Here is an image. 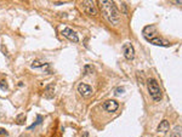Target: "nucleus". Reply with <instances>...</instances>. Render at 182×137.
I'll list each match as a JSON object with an SVG mask.
<instances>
[{
	"instance_id": "10",
	"label": "nucleus",
	"mask_w": 182,
	"mask_h": 137,
	"mask_svg": "<svg viewBox=\"0 0 182 137\" xmlns=\"http://www.w3.org/2000/svg\"><path fill=\"white\" fill-rule=\"evenodd\" d=\"M30 67H32V69H45V68H49L50 64L46 63V62H42L40 59H35V61L32 62Z\"/></svg>"
},
{
	"instance_id": "4",
	"label": "nucleus",
	"mask_w": 182,
	"mask_h": 137,
	"mask_svg": "<svg viewBox=\"0 0 182 137\" xmlns=\"http://www.w3.org/2000/svg\"><path fill=\"white\" fill-rule=\"evenodd\" d=\"M81 7H83V10L87 15H91V16H96L97 15V5L94 1H91V0L83 1L81 2Z\"/></svg>"
},
{
	"instance_id": "2",
	"label": "nucleus",
	"mask_w": 182,
	"mask_h": 137,
	"mask_svg": "<svg viewBox=\"0 0 182 137\" xmlns=\"http://www.w3.org/2000/svg\"><path fill=\"white\" fill-rule=\"evenodd\" d=\"M147 89H148V92L151 95L152 99L154 102H159L162 101L163 98V92L160 90V86L158 84V81L154 78H148L147 79Z\"/></svg>"
},
{
	"instance_id": "8",
	"label": "nucleus",
	"mask_w": 182,
	"mask_h": 137,
	"mask_svg": "<svg viewBox=\"0 0 182 137\" xmlns=\"http://www.w3.org/2000/svg\"><path fill=\"white\" fill-rule=\"evenodd\" d=\"M77 89H78V92L83 97H89L94 92V89L89 84H86V83H80Z\"/></svg>"
},
{
	"instance_id": "19",
	"label": "nucleus",
	"mask_w": 182,
	"mask_h": 137,
	"mask_svg": "<svg viewBox=\"0 0 182 137\" xmlns=\"http://www.w3.org/2000/svg\"><path fill=\"white\" fill-rule=\"evenodd\" d=\"M123 92H124V87H121V86L117 87V89H115V91H114V94H115V95H119V94H123Z\"/></svg>"
},
{
	"instance_id": "6",
	"label": "nucleus",
	"mask_w": 182,
	"mask_h": 137,
	"mask_svg": "<svg viewBox=\"0 0 182 137\" xmlns=\"http://www.w3.org/2000/svg\"><path fill=\"white\" fill-rule=\"evenodd\" d=\"M142 35H143V38L146 40H149L153 39V38H157V29H156V26H152V24H149V26H146L144 28H143V30H142Z\"/></svg>"
},
{
	"instance_id": "17",
	"label": "nucleus",
	"mask_w": 182,
	"mask_h": 137,
	"mask_svg": "<svg viewBox=\"0 0 182 137\" xmlns=\"http://www.w3.org/2000/svg\"><path fill=\"white\" fill-rule=\"evenodd\" d=\"M120 9H121V12L124 14V15H127V12H129V9H127V4L126 2H121L120 4Z\"/></svg>"
},
{
	"instance_id": "23",
	"label": "nucleus",
	"mask_w": 182,
	"mask_h": 137,
	"mask_svg": "<svg viewBox=\"0 0 182 137\" xmlns=\"http://www.w3.org/2000/svg\"><path fill=\"white\" fill-rule=\"evenodd\" d=\"M176 4H177V5H181L182 1H181V0H176Z\"/></svg>"
},
{
	"instance_id": "3",
	"label": "nucleus",
	"mask_w": 182,
	"mask_h": 137,
	"mask_svg": "<svg viewBox=\"0 0 182 137\" xmlns=\"http://www.w3.org/2000/svg\"><path fill=\"white\" fill-rule=\"evenodd\" d=\"M123 55H124L125 59H127V61H132L135 58V49H134V46H132V44L130 41L124 42V45H123Z\"/></svg>"
},
{
	"instance_id": "18",
	"label": "nucleus",
	"mask_w": 182,
	"mask_h": 137,
	"mask_svg": "<svg viewBox=\"0 0 182 137\" xmlns=\"http://www.w3.org/2000/svg\"><path fill=\"white\" fill-rule=\"evenodd\" d=\"M0 87H1L2 90H7V83H6V80L0 79Z\"/></svg>"
},
{
	"instance_id": "16",
	"label": "nucleus",
	"mask_w": 182,
	"mask_h": 137,
	"mask_svg": "<svg viewBox=\"0 0 182 137\" xmlns=\"http://www.w3.org/2000/svg\"><path fill=\"white\" fill-rule=\"evenodd\" d=\"M26 123V115L24 114H18L16 118V124L17 125H23Z\"/></svg>"
},
{
	"instance_id": "1",
	"label": "nucleus",
	"mask_w": 182,
	"mask_h": 137,
	"mask_svg": "<svg viewBox=\"0 0 182 137\" xmlns=\"http://www.w3.org/2000/svg\"><path fill=\"white\" fill-rule=\"evenodd\" d=\"M99 6L101 9L104 18L108 21L109 23H112L114 26L119 23L120 15H119L117 5L113 1H111V0H101V1H99Z\"/></svg>"
},
{
	"instance_id": "12",
	"label": "nucleus",
	"mask_w": 182,
	"mask_h": 137,
	"mask_svg": "<svg viewBox=\"0 0 182 137\" xmlns=\"http://www.w3.org/2000/svg\"><path fill=\"white\" fill-rule=\"evenodd\" d=\"M169 129H170V124H169V121H168V120H163L162 123L158 125L157 131H158V132H166Z\"/></svg>"
},
{
	"instance_id": "22",
	"label": "nucleus",
	"mask_w": 182,
	"mask_h": 137,
	"mask_svg": "<svg viewBox=\"0 0 182 137\" xmlns=\"http://www.w3.org/2000/svg\"><path fill=\"white\" fill-rule=\"evenodd\" d=\"M63 4H66V2H63V1H60V2H55V5H63Z\"/></svg>"
},
{
	"instance_id": "14",
	"label": "nucleus",
	"mask_w": 182,
	"mask_h": 137,
	"mask_svg": "<svg viewBox=\"0 0 182 137\" xmlns=\"http://www.w3.org/2000/svg\"><path fill=\"white\" fill-rule=\"evenodd\" d=\"M171 137H182L181 126H176V127H174V130L171 131Z\"/></svg>"
},
{
	"instance_id": "15",
	"label": "nucleus",
	"mask_w": 182,
	"mask_h": 137,
	"mask_svg": "<svg viewBox=\"0 0 182 137\" xmlns=\"http://www.w3.org/2000/svg\"><path fill=\"white\" fill-rule=\"evenodd\" d=\"M94 66L92 64H86V66H84V75H87V74H91V73H94Z\"/></svg>"
},
{
	"instance_id": "7",
	"label": "nucleus",
	"mask_w": 182,
	"mask_h": 137,
	"mask_svg": "<svg viewBox=\"0 0 182 137\" xmlns=\"http://www.w3.org/2000/svg\"><path fill=\"white\" fill-rule=\"evenodd\" d=\"M102 108L108 113H114L119 108V103L115 99H108V101H104L102 103Z\"/></svg>"
},
{
	"instance_id": "13",
	"label": "nucleus",
	"mask_w": 182,
	"mask_h": 137,
	"mask_svg": "<svg viewBox=\"0 0 182 137\" xmlns=\"http://www.w3.org/2000/svg\"><path fill=\"white\" fill-rule=\"evenodd\" d=\"M42 120H44V118L41 117V115H37V120H35L29 127H27V129H28V130H33V129H35L38 125H40L41 123H42Z\"/></svg>"
},
{
	"instance_id": "21",
	"label": "nucleus",
	"mask_w": 182,
	"mask_h": 137,
	"mask_svg": "<svg viewBox=\"0 0 182 137\" xmlns=\"http://www.w3.org/2000/svg\"><path fill=\"white\" fill-rule=\"evenodd\" d=\"M83 137H89V132H87V131H84V134H83Z\"/></svg>"
},
{
	"instance_id": "9",
	"label": "nucleus",
	"mask_w": 182,
	"mask_h": 137,
	"mask_svg": "<svg viewBox=\"0 0 182 137\" xmlns=\"http://www.w3.org/2000/svg\"><path fill=\"white\" fill-rule=\"evenodd\" d=\"M149 42L153 44V45H157V46H163V47H169L171 45L169 40L163 39V38H153V39L149 40Z\"/></svg>"
},
{
	"instance_id": "11",
	"label": "nucleus",
	"mask_w": 182,
	"mask_h": 137,
	"mask_svg": "<svg viewBox=\"0 0 182 137\" xmlns=\"http://www.w3.org/2000/svg\"><path fill=\"white\" fill-rule=\"evenodd\" d=\"M55 95V85L54 84H49L46 87H45V96L51 99Z\"/></svg>"
},
{
	"instance_id": "20",
	"label": "nucleus",
	"mask_w": 182,
	"mask_h": 137,
	"mask_svg": "<svg viewBox=\"0 0 182 137\" xmlns=\"http://www.w3.org/2000/svg\"><path fill=\"white\" fill-rule=\"evenodd\" d=\"M0 135H4V136H7V135H9V132H7L6 130H4V129H0Z\"/></svg>"
},
{
	"instance_id": "5",
	"label": "nucleus",
	"mask_w": 182,
	"mask_h": 137,
	"mask_svg": "<svg viewBox=\"0 0 182 137\" xmlns=\"http://www.w3.org/2000/svg\"><path fill=\"white\" fill-rule=\"evenodd\" d=\"M61 34H62L66 39L71 40V41H73V42H78V41H79V35H78V33H77L75 30H73L72 28H69V27H64V28L61 30Z\"/></svg>"
}]
</instances>
